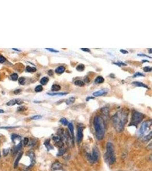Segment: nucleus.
<instances>
[{"mask_svg": "<svg viewBox=\"0 0 152 171\" xmlns=\"http://www.w3.org/2000/svg\"><path fill=\"white\" fill-rule=\"evenodd\" d=\"M42 90H43V87L41 85H38L36 88H35V91L37 92H41V91H42Z\"/></svg>", "mask_w": 152, "mask_h": 171, "instance_id": "7c9ffc66", "label": "nucleus"}, {"mask_svg": "<svg viewBox=\"0 0 152 171\" xmlns=\"http://www.w3.org/2000/svg\"><path fill=\"white\" fill-rule=\"evenodd\" d=\"M44 145L46 147V148L47 149V151H49L50 149H53V147L51 146V144H50V140L49 139H47L45 141V143H44Z\"/></svg>", "mask_w": 152, "mask_h": 171, "instance_id": "aec40b11", "label": "nucleus"}, {"mask_svg": "<svg viewBox=\"0 0 152 171\" xmlns=\"http://www.w3.org/2000/svg\"><path fill=\"white\" fill-rule=\"evenodd\" d=\"M18 82L20 85H24L25 82V78L24 77H20L18 79Z\"/></svg>", "mask_w": 152, "mask_h": 171, "instance_id": "72a5a7b5", "label": "nucleus"}, {"mask_svg": "<svg viewBox=\"0 0 152 171\" xmlns=\"http://www.w3.org/2000/svg\"><path fill=\"white\" fill-rule=\"evenodd\" d=\"M151 139H152V131L149 133L148 135L145 136L143 137L142 141L144 142H148L150 141Z\"/></svg>", "mask_w": 152, "mask_h": 171, "instance_id": "f3484780", "label": "nucleus"}, {"mask_svg": "<svg viewBox=\"0 0 152 171\" xmlns=\"http://www.w3.org/2000/svg\"><path fill=\"white\" fill-rule=\"evenodd\" d=\"M53 139L54 140V141L56 143V146H57L58 147L61 148L63 147L64 146V143L61 140V139L60 138L59 136H54L53 137Z\"/></svg>", "mask_w": 152, "mask_h": 171, "instance_id": "f8f14e48", "label": "nucleus"}, {"mask_svg": "<svg viewBox=\"0 0 152 171\" xmlns=\"http://www.w3.org/2000/svg\"><path fill=\"white\" fill-rule=\"evenodd\" d=\"M106 92H107V91H106V90L101 89L100 90H99V91H96V92H94V93H93V95H94V97H101V96L104 95L105 94Z\"/></svg>", "mask_w": 152, "mask_h": 171, "instance_id": "ddd939ff", "label": "nucleus"}, {"mask_svg": "<svg viewBox=\"0 0 152 171\" xmlns=\"http://www.w3.org/2000/svg\"><path fill=\"white\" fill-rule=\"evenodd\" d=\"M23 100H21V99H12V100H10V101L7 102V106H14L15 104H21L23 103Z\"/></svg>", "mask_w": 152, "mask_h": 171, "instance_id": "9b49d317", "label": "nucleus"}, {"mask_svg": "<svg viewBox=\"0 0 152 171\" xmlns=\"http://www.w3.org/2000/svg\"><path fill=\"white\" fill-rule=\"evenodd\" d=\"M12 140L14 144L16 146H17L21 143V137L20 136L17 134H12Z\"/></svg>", "mask_w": 152, "mask_h": 171, "instance_id": "9d476101", "label": "nucleus"}, {"mask_svg": "<svg viewBox=\"0 0 152 171\" xmlns=\"http://www.w3.org/2000/svg\"><path fill=\"white\" fill-rule=\"evenodd\" d=\"M22 155H23V152H20V153H18L17 158L16 161H15L14 164V168H17L18 167V164H19V161H20V160H21V158H22Z\"/></svg>", "mask_w": 152, "mask_h": 171, "instance_id": "4468645a", "label": "nucleus"}, {"mask_svg": "<svg viewBox=\"0 0 152 171\" xmlns=\"http://www.w3.org/2000/svg\"><path fill=\"white\" fill-rule=\"evenodd\" d=\"M101 112L103 114V115L105 116V117H108L109 114V109L106 107H104L101 109Z\"/></svg>", "mask_w": 152, "mask_h": 171, "instance_id": "6ab92c4d", "label": "nucleus"}, {"mask_svg": "<svg viewBox=\"0 0 152 171\" xmlns=\"http://www.w3.org/2000/svg\"><path fill=\"white\" fill-rule=\"evenodd\" d=\"M106 148V152L104 156L105 161L109 165L114 164L116 161L114 146L112 143L109 142L107 143Z\"/></svg>", "mask_w": 152, "mask_h": 171, "instance_id": "7ed1b4c3", "label": "nucleus"}, {"mask_svg": "<svg viewBox=\"0 0 152 171\" xmlns=\"http://www.w3.org/2000/svg\"><path fill=\"white\" fill-rule=\"evenodd\" d=\"M13 50H16V51H20V50H18V49H13Z\"/></svg>", "mask_w": 152, "mask_h": 171, "instance_id": "4d7b16f0", "label": "nucleus"}, {"mask_svg": "<svg viewBox=\"0 0 152 171\" xmlns=\"http://www.w3.org/2000/svg\"><path fill=\"white\" fill-rule=\"evenodd\" d=\"M21 92V89H18V90H15L14 91V93L15 94H20Z\"/></svg>", "mask_w": 152, "mask_h": 171, "instance_id": "de8ad7c7", "label": "nucleus"}, {"mask_svg": "<svg viewBox=\"0 0 152 171\" xmlns=\"http://www.w3.org/2000/svg\"><path fill=\"white\" fill-rule=\"evenodd\" d=\"M89 81H90V80H89V78L87 77L85 79V82H86V83H88V82H89Z\"/></svg>", "mask_w": 152, "mask_h": 171, "instance_id": "3c124183", "label": "nucleus"}, {"mask_svg": "<svg viewBox=\"0 0 152 171\" xmlns=\"http://www.w3.org/2000/svg\"><path fill=\"white\" fill-rule=\"evenodd\" d=\"M146 149L149 151L152 150V141L150 143V144H149L148 145V146L146 147Z\"/></svg>", "mask_w": 152, "mask_h": 171, "instance_id": "37998d69", "label": "nucleus"}, {"mask_svg": "<svg viewBox=\"0 0 152 171\" xmlns=\"http://www.w3.org/2000/svg\"><path fill=\"white\" fill-rule=\"evenodd\" d=\"M63 168V165L61 163L56 161L52 164L51 167L52 171H60Z\"/></svg>", "mask_w": 152, "mask_h": 171, "instance_id": "1a4fd4ad", "label": "nucleus"}, {"mask_svg": "<svg viewBox=\"0 0 152 171\" xmlns=\"http://www.w3.org/2000/svg\"><path fill=\"white\" fill-rule=\"evenodd\" d=\"M145 115L137 111H133L132 114L131 119L129 123V126H134L137 127L138 125L143 120Z\"/></svg>", "mask_w": 152, "mask_h": 171, "instance_id": "20e7f679", "label": "nucleus"}, {"mask_svg": "<svg viewBox=\"0 0 152 171\" xmlns=\"http://www.w3.org/2000/svg\"><path fill=\"white\" fill-rule=\"evenodd\" d=\"M114 65H117L118 66H126V64L125 63H123L122 62H113Z\"/></svg>", "mask_w": 152, "mask_h": 171, "instance_id": "e433bc0d", "label": "nucleus"}, {"mask_svg": "<svg viewBox=\"0 0 152 171\" xmlns=\"http://www.w3.org/2000/svg\"><path fill=\"white\" fill-rule=\"evenodd\" d=\"M37 69L35 67H30L29 66H27L26 67V71H27V72L29 73H34V72H36Z\"/></svg>", "mask_w": 152, "mask_h": 171, "instance_id": "393cba45", "label": "nucleus"}, {"mask_svg": "<svg viewBox=\"0 0 152 171\" xmlns=\"http://www.w3.org/2000/svg\"><path fill=\"white\" fill-rule=\"evenodd\" d=\"M65 71V67L63 66H60L58 67L57 68H56V69L55 70V72L58 74H62L64 71Z\"/></svg>", "mask_w": 152, "mask_h": 171, "instance_id": "dca6fc26", "label": "nucleus"}, {"mask_svg": "<svg viewBox=\"0 0 152 171\" xmlns=\"http://www.w3.org/2000/svg\"><path fill=\"white\" fill-rule=\"evenodd\" d=\"M132 85L135 86L137 87H144L146 88H149L148 86H146L145 84L142 83V82H132Z\"/></svg>", "mask_w": 152, "mask_h": 171, "instance_id": "2eb2a0df", "label": "nucleus"}, {"mask_svg": "<svg viewBox=\"0 0 152 171\" xmlns=\"http://www.w3.org/2000/svg\"><path fill=\"white\" fill-rule=\"evenodd\" d=\"M61 89V86L59 85L54 84L52 86V90L53 91H58Z\"/></svg>", "mask_w": 152, "mask_h": 171, "instance_id": "4be33fe9", "label": "nucleus"}, {"mask_svg": "<svg viewBox=\"0 0 152 171\" xmlns=\"http://www.w3.org/2000/svg\"><path fill=\"white\" fill-rule=\"evenodd\" d=\"M81 50L85 52H89V53H90V50L88 48H81Z\"/></svg>", "mask_w": 152, "mask_h": 171, "instance_id": "c03bdc74", "label": "nucleus"}, {"mask_svg": "<svg viewBox=\"0 0 152 171\" xmlns=\"http://www.w3.org/2000/svg\"><path fill=\"white\" fill-rule=\"evenodd\" d=\"M137 55L141 56H146V57H148V58H152L151 56H149L147 55L143 54H137Z\"/></svg>", "mask_w": 152, "mask_h": 171, "instance_id": "a18cd8bd", "label": "nucleus"}, {"mask_svg": "<svg viewBox=\"0 0 152 171\" xmlns=\"http://www.w3.org/2000/svg\"><path fill=\"white\" fill-rule=\"evenodd\" d=\"M88 159L92 162H96L99 159V152L97 147H94L92 150V154L88 155Z\"/></svg>", "mask_w": 152, "mask_h": 171, "instance_id": "423d86ee", "label": "nucleus"}, {"mask_svg": "<svg viewBox=\"0 0 152 171\" xmlns=\"http://www.w3.org/2000/svg\"><path fill=\"white\" fill-rule=\"evenodd\" d=\"M27 108L25 106H20L17 108V111L18 112H24L26 110H27Z\"/></svg>", "mask_w": 152, "mask_h": 171, "instance_id": "2f4dec72", "label": "nucleus"}, {"mask_svg": "<svg viewBox=\"0 0 152 171\" xmlns=\"http://www.w3.org/2000/svg\"><path fill=\"white\" fill-rule=\"evenodd\" d=\"M49 81V78L47 77H43L40 80V83L42 85H46Z\"/></svg>", "mask_w": 152, "mask_h": 171, "instance_id": "a878e982", "label": "nucleus"}, {"mask_svg": "<svg viewBox=\"0 0 152 171\" xmlns=\"http://www.w3.org/2000/svg\"><path fill=\"white\" fill-rule=\"evenodd\" d=\"M9 148H7V149H4V150H3V155H4V156H7L8 155L9 152Z\"/></svg>", "mask_w": 152, "mask_h": 171, "instance_id": "4c0bfd02", "label": "nucleus"}, {"mask_svg": "<svg viewBox=\"0 0 152 171\" xmlns=\"http://www.w3.org/2000/svg\"><path fill=\"white\" fill-rule=\"evenodd\" d=\"M143 70L145 72H150V71H152V67H149V66L144 67Z\"/></svg>", "mask_w": 152, "mask_h": 171, "instance_id": "f704fd0d", "label": "nucleus"}, {"mask_svg": "<svg viewBox=\"0 0 152 171\" xmlns=\"http://www.w3.org/2000/svg\"><path fill=\"white\" fill-rule=\"evenodd\" d=\"M26 155L28 156L30 159V165H29V167H33L36 163V156H35L34 152L33 149H30V150L27 151Z\"/></svg>", "mask_w": 152, "mask_h": 171, "instance_id": "6e6552de", "label": "nucleus"}, {"mask_svg": "<svg viewBox=\"0 0 152 171\" xmlns=\"http://www.w3.org/2000/svg\"><path fill=\"white\" fill-rule=\"evenodd\" d=\"M29 143V139L27 137H25L23 140V145L24 146H26Z\"/></svg>", "mask_w": 152, "mask_h": 171, "instance_id": "c9c22d12", "label": "nucleus"}, {"mask_svg": "<svg viewBox=\"0 0 152 171\" xmlns=\"http://www.w3.org/2000/svg\"><path fill=\"white\" fill-rule=\"evenodd\" d=\"M93 125L97 139L98 140H102L106 130L105 123L104 118L100 115H96L93 119Z\"/></svg>", "mask_w": 152, "mask_h": 171, "instance_id": "f03ea898", "label": "nucleus"}, {"mask_svg": "<svg viewBox=\"0 0 152 171\" xmlns=\"http://www.w3.org/2000/svg\"><path fill=\"white\" fill-rule=\"evenodd\" d=\"M46 49L47 50H48V51H49L50 52H53V53H58V50H54V49H49V48H46Z\"/></svg>", "mask_w": 152, "mask_h": 171, "instance_id": "79ce46f5", "label": "nucleus"}, {"mask_svg": "<svg viewBox=\"0 0 152 171\" xmlns=\"http://www.w3.org/2000/svg\"><path fill=\"white\" fill-rule=\"evenodd\" d=\"M152 126V119H149L144 121L142 123L139 131V136H142L146 134L150 130Z\"/></svg>", "mask_w": 152, "mask_h": 171, "instance_id": "39448f33", "label": "nucleus"}, {"mask_svg": "<svg viewBox=\"0 0 152 171\" xmlns=\"http://www.w3.org/2000/svg\"><path fill=\"white\" fill-rule=\"evenodd\" d=\"M95 83L96 84H100L104 82V78L101 76H99L95 79Z\"/></svg>", "mask_w": 152, "mask_h": 171, "instance_id": "412c9836", "label": "nucleus"}, {"mask_svg": "<svg viewBox=\"0 0 152 171\" xmlns=\"http://www.w3.org/2000/svg\"><path fill=\"white\" fill-rule=\"evenodd\" d=\"M150 160H151L152 161V155L150 156Z\"/></svg>", "mask_w": 152, "mask_h": 171, "instance_id": "13d9d810", "label": "nucleus"}, {"mask_svg": "<svg viewBox=\"0 0 152 171\" xmlns=\"http://www.w3.org/2000/svg\"><path fill=\"white\" fill-rule=\"evenodd\" d=\"M0 158H1V155H0Z\"/></svg>", "mask_w": 152, "mask_h": 171, "instance_id": "bf43d9fd", "label": "nucleus"}, {"mask_svg": "<svg viewBox=\"0 0 152 171\" xmlns=\"http://www.w3.org/2000/svg\"><path fill=\"white\" fill-rule=\"evenodd\" d=\"M18 75L17 74H16V73H13V74H12L11 75V79L13 80H14V81H16L18 79Z\"/></svg>", "mask_w": 152, "mask_h": 171, "instance_id": "473e14b6", "label": "nucleus"}, {"mask_svg": "<svg viewBox=\"0 0 152 171\" xmlns=\"http://www.w3.org/2000/svg\"><path fill=\"white\" fill-rule=\"evenodd\" d=\"M66 151V149L64 148H63V147L59 148V151H58V153H57V156H62L64 153H65Z\"/></svg>", "mask_w": 152, "mask_h": 171, "instance_id": "5701e85b", "label": "nucleus"}, {"mask_svg": "<svg viewBox=\"0 0 152 171\" xmlns=\"http://www.w3.org/2000/svg\"><path fill=\"white\" fill-rule=\"evenodd\" d=\"M67 94V92H59V93H48L49 95L50 96H63Z\"/></svg>", "mask_w": 152, "mask_h": 171, "instance_id": "bb28decb", "label": "nucleus"}, {"mask_svg": "<svg viewBox=\"0 0 152 171\" xmlns=\"http://www.w3.org/2000/svg\"><path fill=\"white\" fill-rule=\"evenodd\" d=\"M76 70L78 71H83L85 70V65L83 64H79L77 66Z\"/></svg>", "mask_w": 152, "mask_h": 171, "instance_id": "cd10ccee", "label": "nucleus"}, {"mask_svg": "<svg viewBox=\"0 0 152 171\" xmlns=\"http://www.w3.org/2000/svg\"><path fill=\"white\" fill-rule=\"evenodd\" d=\"M4 112V111L0 109V114H2V113Z\"/></svg>", "mask_w": 152, "mask_h": 171, "instance_id": "6e6d98bb", "label": "nucleus"}, {"mask_svg": "<svg viewBox=\"0 0 152 171\" xmlns=\"http://www.w3.org/2000/svg\"><path fill=\"white\" fill-rule=\"evenodd\" d=\"M41 118H42V116L41 115H35L31 117L32 119L33 120H38V119H40Z\"/></svg>", "mask_w": 152, "mask_h": 171, "instance_id": "58836bf2", "label": "nucleus"}, {"mask_svg": "<svg viewBox=\"0 0 152 171\" xmlns=\"http://www.w3.org/2000/svg\"><path fill=\"white\" fill-rule=\"evenodd\" d=\"M142 63H144V62H149V61H146V60H143L142 61Z\"/></svg>", "mask_w": 152, "mask_h": 171, "instance_id": "5fc2aeb1", "label": "nucleus"}, {"mask_svg": "<svg viewBox=\"0 0 152 171\" xmlns=\"http://www.w3.org/2000/svg\"><path fill=\"white\" fill-rule=\"evenodd\" d=\"M129 111L127 108H123L117 111L112 117V122L114 129L118 132L124 131V128L128 120Z\"/></svg>", "mask_w": 152, "mask_h": 171, "instance_id": "f257e3e1", "label": "nucleus"}, {"mask_svg": "<svg viewBox=\"0 0 152 171\" xmlns=\"http://www.w3.org/2000/svg\"><path fill=\"white\" fill-rule=\"evenodd\" d=\"M75 98L74 97H70L68 99H67L66 100V104L67 105H70L71 104H73L74 102H75Z\"/></svg>", "mask_w": 152, "mask_h": 171, "instance_id": "b1692460", "label": "nucleus"}, {"mask_svg": "<svg viewBox=\"0 0 152 171\" xmlns=\"http://www.w3.org/2000/svg\"><path fill=\"white\" fill-rule=\"evenodd\" d=\"M53 74H54V72H53V71L52 70H49L48 72H47V74H48L49 75H50V76H52L53 75Z\"/></svg>", "mask_w": 152, "mask_h": 171, "instance_id": "49530a36", "label": "nucleus"}, {"mask_svg": "<svg viewBox=\"0 0 152 171\" xmlns=\"http://www.w3.org/2000/svg\"><path fill=\"white\" fill-rule=\"evenodd\" d=\"M148 51H149V54H152V49H148Z\"/></svg>", "mask_w": 152, "mask_h": 171, "instance_id": "864d4df0", "label": "nucleus"}, {"mask_svg": "<svg viewBox=\"0 0 152 171\" xmlns=\"http://www.w3.org/2000/svg\"><path fill=\"white\" fill-rule=\"evenodd\" d=\"M144 77V74H142V73H136V74H134V75H133V78L135 77Z\"/></svg>", "mask_w": 152, "mask_h": 171, "instance_id": "ea45409f", "label": "nucleus"}, {"mask_svg": "<svg viewBox=\"0 0 152 171\" xmlns=\"http://www.w3.org/2000/svg\"><path fill=\"white\" fill-rule=\"evenodd\" d=\"M15 127H1V128H5V129H11V128H13Z\"/></svg>", "mask_w": 152, "mask_h": 171, "instance_id": "603ef678", "label": "nucleus"}, {"mask_svg": "<svg viewBox=\"0 0 152 171\" xmlns=\"http://www.w3.org/2000/svg\"><path fill=\"white\" fill-rule=\"evenodd\" d=\"M74 84L76 86H79V87H82V86H84V82L82 81V80H76V81L74 82Z\"/></svg>", "mask_w": 152, "mask_h": 171, "instance_id": "c756f323", "label": "nucleus"}, {"mask_svg": "<svg viewBox=\"0 0 152 171\" xmlns=\"http://www.w3.org/2000/svg\"><path fill=\"white\" fill-rule=\"evenodd\" d=\"M59 122H60V123L62 124V125H64V126H67V125H68V121H67V119L65 117H62V118H61L60 120H59Z\"/></svg>", "mask_w": 152, "mask_h": 171, "instance_id": "c85d7f7f", "label": "nucleus"}, {"mask_svg": "<svg viewBox=\"0 0 152 171\" xmlns=\"http://www.w3.org/2000/svg\"><path fill=\"white\" fill-rule=\"evenodd\" d=\"M68 128L69 129L70 133L71 134L72 137H74V126L72 123H69L68 124Z\"/></svg>", "mask_w": 152, "mask_h": 171, "instance_id": "a211bd4d", "label": "nucleus"}, {"mask_svg": "<svg viewBox=\"0 0 152 171\" xmlns=\"http://www.w3.org/2000/svg\"><path fill=\"white\" fill-rule=\"evenodd\" d=\"M6 59L4 57V56H3L2 55H0V63H4V62H5Z\"/></svg>", "mask_w": 152, "mask_h": 171, "instance_id": "a19ab883", "label": "nucleus"}, {"mask_svg": "<svg viewBox=\"0 0 152 171\" xmlns=\"http://www.w3.org/2000/svg\"><path fill=\"white\" fill-rule=\"evenodd\" d=\"M83 129H84V128H83L82 126H78L77 134V141L78 144H80L82 141L83 136H84Z\"/></svg>", "mask_w": 152, "mask_h": 171, "instance_id": "0eeeda50", "label": "nucleus"}, {"mask_svg": "<svg viewBox=\"0 0 152 171\" xmlns=\"http://www.w3.org/2000/svg\"><path fill=\"white\" fill-rule=\"evenodd\" d=\"M120 52H121V53H122V54H128V51H126V50H123V49H121V50H120Z\"/></svg>", "mask_w": 152, "mask_h": 171, "instance_id": "09e8293b", "label": "nucleus"}, {"mask_svg": "<svg viewBox=\"0 0 152 171\" xmlns=\"http://www.w3.org/2000/svg\"><path fill=\"white\" fill-rule=\"evenodd\" d=\"M94 97H87L86 98V101H89V100H90V99H94Z\"/></svg>", "mask_w": 152, "mask_h": 171, "instance_id": "8fccbe9b", "label": "nucleus"}]
</instances>
